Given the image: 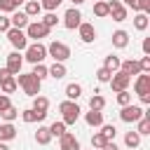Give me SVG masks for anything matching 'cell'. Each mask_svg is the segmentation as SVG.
<instances>
[{
  "mask_svg": "<svg viewBox=\"0 0 150 150\" xmlns=\"http://www.w3.org/2000/svg\"><path fill=\"white\" fill-rule=\"evenodd\" d=\"M16 84H19L28 96H38V94H40V84H42V82H40L33 73H19V75H16Z\"/></svg>",
  "mask_w": 150,
  "mask_h": 150,
  "instance_id": "6da1fadb",
  "label": "cell"
},
{
  "mask_svg": "<svg viewBox=\"0 0 150 150\" xmlns=\"http://www.w3.org/2000/svg\"><path fill=\"white\" fill-rule=\"evenodd\" d=\"M134 91L138 94L141 103H150V75L148 73H138L136 75V82H134Z\"/></svg>",
  "mask_w": 150,
  "mask_h": 150,
  "instance_id": "7a4b0ae2",
  "label": "cell"
},
{
  "mask_svg": "<svg viewBox=\"0 0 150 150\" xmlns=\"http://www.w3.org/2000/svg\"><path fill=\"white\" fill-rule=\"evenodd\" d=\"M59 110H61V115H63V120H61V122H63L66 127H68V124H75V122H77V117H80V112H82V110H80V105H77L75 101H68V98H66L63 103H59Z\"/></svg>",
  "mask_w": 150,
  "mask_h": 150,
  "instance_id": "3957f363",
  "label": "cell"
},
{
  "mask_svg": "<svg viewBox=\"0 0 150 150\" xmlns=\"http://www.w3.org/2000/svg\"><path fill=\"white\" fill-rule=\"evenodd\" d=\"M47 56H52L54 61H68L70 59V47L66 45V42H59V40H54V42H49V47H47Z\"/></svg>",
  "mask_w": 150,
  "mask_h": 150,
  "instance_id": "277c9868",
  "label": "cell"
},
{
  "mask_svg": "<svg viewBox=\"0 0 150 150\" xmlns=\"http://www.w3.org/2000/svg\"><path fill=\"white\" fill-rule=\"evenodd\" d=\"M26 38H30V40H35V42H40L42 38H47L49 35V28L42 23V21H28V26H26Z\"/></svg>",
  "mask_w": 150,
  "mask_h": 150,
  "instance_id": "5b68a950",
  "label": "cell"
},
{
  "mask_svg": "<svg viewBox=\"0 0 150 150\" xmlns=\"http://www.w3.org/2000/svg\"><path fill=\"white\" fill-rule=\"evenodd\" d=\"M23 59L30 61V63H42V61L47 59V47L40 45V42H33V45L26 47V56H23Z\"/></svg>",
  "mask_w": 150,
  "mask_h": 150,
  "instance_id": "8992f818",
  "label": "cell"
},
{
  "mask_svg": "<svg viewBox=\"0 0 150 150\" xmlns=\"http://www.w3.org/2000/svg\"><path fill=\"white\" fill-rule=\"evenodd\" d=\"M141 117H143V108H141V105L129 103V105H122V110H120V120H122V122H127V124L138 122Z\"/></svg>",
  "mask_w": 150,
  "mask_h": 150,
  "instance_id": "52a82bcc",
  "label": "cell"
},
{
  "mask_svg": "<svg viewBox=\"0 0 150 150\" xmlns=\"http://www.w3.org/2000/svg\"><path fill=\"white\" fill-rule=\"evenodd\" d=\"M7 40L12 42V47H14L16 52H21V49L28 47V38H26V33H23L21 28H9V30H7Z\"/></svg>",
  "mask_w": 150,
  "mask_h": 150,
  "instance_id": "ba28073f",
  "label": "cell"
},
{
  "mask_svg": "<svg viewBox=\"0 0 150 150\" xmlns=\"http://www.w3.org/2000/svg\"><path fill=\"white\" fill-rule=\"evenodd\" d=\"M108 16H112V21H124L127 16H129V12H127V7L120 2V0H110L108 2Z\"/></svg>",
  "mask_w": 150,
  "mask_h": 150,
  "instance_id": "9c48e42d",
  "label": "cell"
},
{
  "mask_svg": "<svg viewBox=\"0 0 150 150\" xmlns=\"http://www.w3.org/2000/svg\"><path fill=\"white\" fill-rule=\"evenodd\" d=\"M129 84H131V77H129L127 73H122V70H115V73H112V77H110V87H112V91L129 89Z\"/></svg>",
  "mask_w": 150,
  "mask_h": 150,
  "instance_id": "30bf717a",
  "label": "cell"
},
{
  "mask_svg": "<svg viewBox=\"0 0 150 150\" xmlns=\"http://www.w3.org/2000/svg\"><path fill=\"white\" fill-rule=\"evenodd\" d=\"M80 23H82V14H80V9H77V7H70V9L63 14V26H66L68 30H75Z\"/></svg>",
  "mask_w": 150,
  "mask_h": 150,
  "instance_id": "8fae6325",
  "label": "cell"
},
{
  "mask_svg": "<svg viewBox=\"0 0 150 150\" xmlns=\"http://www.w3.org/2000/svg\"><path fill=\"white\" fill-rule=\"evenodd\" d=\"M59 150H80V141L75 138V134L63 131L59 136Z\"/></svg>",
  "mask_w": 150,
  "mask_h": 150,
  "instance_id": "7c38bea8",
  "label": "cell"
},
{
  "mask_svg": "<svg viewBox=\"0 0 150 150\" xmlns=\"http://www.w3.org/2000/svg\"><path fill=\"white\" fill-rule=\"evenodd\" d=\"M21 66H23V56H19V52H12V54H7V70L12 73V75H19L21 73Z\"/></svg>",
  "mask_w": 150,
  "mask_h": 150,
  "instance_id": "4fadbf2b",
  "label": "cell"
},
{
  "mask_svg": "<svg viewBox=\"0 0 150 150\" xmlns=\"http://www.w3.org/2000/svg\"><path fill=\"white\" fill-rule=\"evenodd\" d=\"M77 33H80V40H82V42H94V38H96L94 23H87V21H82V23L77 26Z\"/></svg>",
  "mask_w": 150,
  "mask_h": 150,
  "instance_id": "5bb4252c",
  "label": "cell"
},
{
  "mask_svg": "<svg viewBox=\"0 0 150 150\" xmlns=\"http://www.w3.org/2000/svg\"><path fill=\"white\" fill-rule=\"evenodd\" d=\"M120 70H122V73H127L129 77H134V75H138V73H141V66H138V61H136V59H127V61H120Z\"/></svg>",
  "mask_w": 150,
  "mask_h": 150,
  "instance_id": "9a60e30c",
  "label": "cell"
},
{
  "mask_svg": "<svg viewBox=\"0 0 150 150\" xmlns=\"http://www.w3.org/2000/svg\"><path fill=\"white\" fill-rule=\"evenodd\" d=\"M9 23H12V28H26L28 26V14L26 12H12V16H9Z\"/></svg>",
  "mask_w": 150,
  "mask_h": 150,
  "instance_id": "2e32d148",
  "label": "cell"
},
{
  "mask_svg": "<svg viewBox=\"0 0 150 150\" xmlns=\"http://www.w3.org/2000/svg\"><path fill=\"white\" fill-rule=\"evenodd\" d=\"M33 110L47 117V110H49V98H47V96H40V94H38V96H33Z\"/></svg>",
  "mask_w": 150,
  "mask_h": 150,
  "instance_id": "e0dca14e",
  "label": "cell"
},
{
  "mask_svg": "<svg viewBox=\"0 0 150 150\" xmlns=\"http://www.w3.org/2000/svg\"><path fill=\"white\" fill-rule=\"evenodd\" d=\"M129 45V33L127 30H115L112 33V47L115 49H124Z\"/></svg>",
  "mask_w": 150,
  "mask_h": 150,
  "instance_id": "ac0fdd59",
  "label": "cell"
},
{
  "mask_svg": "<svg viewBox=\"0 0 150 150\" xmlns=\"http://www.w3.org/2000/svg\"><path fill=\"white\" fill-rule=\"evenodd\" d=\"M66 73H68V70H66V66H63L61 61H54V63L47 68V75H49V77H54V80H61V77H66Z\"/></svg>",
  "mask_w": 150,
  "mask_h": 150,
  "instance_id": "d6986e66",
  "label": "cell"
},
{
  "mask_svg": "<svg viewBox=\"0 0 150 150\" xmlns=\"http://www.w3.org/2000/svg\"><path fill=\"white\" fill-rule=\"evenodd\" d=\"M16 138V129H14V124L12 122H5V124H0V141H14Z\"/></svg>",
  "mask_w": 150,
  "mask_h": 150,
  "instance_id": "ffe728a7",
  "label": "cell"
},
{
  "mask_svg": "<svg viewBox=\"0 0 150 150\" xmlns=\"http://www.w3.org/2000/svg\"><path fill=\"white\" fill-rule=\"evenodd\" d=\"M16 87H19V84H16V75H7L5 80H0V89H2V94H12Z\"/></svg>",
  "mask_w": 150,
  "mask_h": 150,
  "instance_id": "44dd1931",
  "label": "cell"
},
{
  "mask_svg": "<svg viewBox=\"0 0 150 150\" xmlns=\"http://www.w3.org/2000/svg\"><path fill=\"white\" fill-rule=\"evenodd\" d=\"M84 120H87L89 127H101V124H103V112H101V110H89V112L84 115Z\"/></svg>",
  "mask_w": 150,
  "mask_h": 150,
  "instance_id": "7402d4cb",
  "label": "cell"
},
{
  "mask_svg": "<svg viewBox=\"0 0 150 150\" xmlns=\"http://www.w3.org/2000/svg\"><path fill=\"white\" fill-rule=\"evenodd\" d=\"M23 12L28 14V19H30V16H40V12H42V5H40L38 0H26V7H23Z\"/></svg>",
  "mask_w": 150,
  "mask_h": 150,
  "instance_id": "603a6c76",
  "label": "cell"
},
{
  "mask_svg": "<svg viewBox=\"0 0 150 150\" xmlns=\"http://www.w3.org/2000/svg\"><path fill=\"white\" fill-rule=\"evenodd\" d=\"M21 120H23L26 124H33V122L45 120V115H40V112H35L33 108H28V110H21Z\"/></svg>",
  "mask_w": 150,
  "mask_h": 150,
  "instance_id": "cb8c5ba5",
  "label": "cell"
},
{
  "mask_svg": "<svg viewBox=\"0 0 150 150\" xmlns=\"http://www.w3.org/2000/svg\"><path fill=\"white\" fill-rule=\"evenodd\" d=\"M80 94H82V87H80L77 82H70V84L66 87V98H68V101H77Z\"/></svg>",
  "mask_w": 150,
  "mask_h": 150,
  "instance_id": "d4e9b609",
  "label": "cell"
},
{
  "mask_svg": "<svg viewBox=\"0 0 150 150\" xmlns=\"http://www.w3.org/2000/svg\"><path fill=\"white\" fill-rule=\"evenodd\" d=\"M35 141H38L40 145H47V143L52 141V134H49V127H38V131H35Z\"/></svg>",
  "mask_w": 150,
  "mask_h": 150,
  "instance_id": "484cf974",
  "label": "cell"
},
{
  "mask_svg": "<svg viewBox=\"0 0 150 150\" xmlns=\"http://www.w3.org/2000/svg\"><path fill=\"white\" fill-rule=\"evenodd\" d=\"M148 23H150V19H148L145 12H138V14L134 16V28H136V30H145Z\"/></svg>",
  "mask_w": 150,
  "mask_h": 150,
  "instance_id": "4316f807",
  "label": "cell"
},
{
  "mask_svg": "<svg viewBox=\"0 0 150 150\" xmlns=\"http://www.w3.org/2000/svg\"><path fill=\"white\" fill-rule=\"evenodd\" d=\"M143 112H145V110H143ZM136 124H138V129H136L138 136H148V134H150V117H148V115H143Z\"/></svg>",
  "mask_w": 150,
  "mask_h": 150,
  "instance_id": "83f0119b",
  "label": "cell"
},
{
  "mask_svg": "<svg viewBox=\"0 0 150 150\" xmlns=\"http://www.w3.org/2000/svg\"><path fill=\"white\" fill-rule=\"evenodd\" d=\"M103 108H105V98L101 94H94L89 98V110H103Z\"/></svg>",
  "mask_w": 150,
  "mask_h": 150,
  "instance_id": "f1b7e54d",
  "label": "cell"
},
{
  "mask_svg": "<svg viewBox=\"0 0 150 150\" xmlns=\"http://www.w3.org/2000/svg\"><path fill=\"white\" fill-rule=\"evenodd\" d=\"M0 117H2L5 122H12V120H16V117H19V108H14V105H7L5 110H0Z\"/></svg>",
  "mask_w": 150,
  "mask_h": 150,
  "instance_id": "f546056e",
  "label": "cell"
},
{
  "mask_svg": "<svg viewBox=\"0 0 150 150\" xmlns=\"http://www.w3.org/2000/svg\"><path fill=\"white\" fill-rule=\"evenodd\" d=\"M124 143H127V148H138L141 145V136L136 131H127L124 134Z\"/></svg>",
  "mask_w": 150,
  "mask_h": 150,
  "instance_id": "4dcf8cb0",
  "label": "cell"
},
{
  "mask_svg": "<svg viewBox=\"0 0 150 150\" xmlns=\"http://www.w3.org/2000/svg\"><path fill=\"white\" fill-rule=\"evenodd\" d=\"M103 68H108L110 73H115V70H120V56H115V54H110V56H105V63H103Z\"/></svg>",
  "mask_w": 150,
  "mask_h": 150,
  "instance_id": "1f68e13d",
  "label": "cell"
},
{
  "mask_svg": "<svg viewBox=\"0 0 150 150\" xmlns=\"http://www.w3.org/2000/svg\"><path fill=\"white\" fill-rule=\"evenodd\" d=\"M16 2L14 0H0V14H12V12H16Z\"/></svg>",
  "mask_w": 150,
  "mask_h": 150,
  "instance_id": "d6a6232c",
  "label": "cell"
},
{
  "mask_svg": "<svg viewBox=\"0 0 150 150\" xmlns=\"http://www.w3.org/2000/svg\"><path fill=\"white\" fill-rule=\"evenodd\" d=\"M94 14L96 16H108V2L105 0H98V2H94Z\"/></svg>",
  "mask_w": 150,
  "mask_h": 150,
  "instance_id": "836d02e7",
  "label": "cell"
},
{
  "mask_svg": "<svg viewBox=\"0 0 150 150\" xmlns=\"http://www.w3.org/2000/svg\"><path fill=\"white\" fill-rule=\"evenodd\" d=\"M33 75H35L40 82H42L45 77H49V75H47V66H45V63H33Z\"/></svg>",
  "mask_w": 150,
  "mask_h": 150,
  "instance_id": "e575fe53",
  "label": "cell"
},
{
  "mask_svg": "<svg viewBox=\"0 0 150 150\" xmlns=\"http://www.w3.org/2000/svg\"><path fill=\"white\" fill-rule=\"evenodd\" d=\"M101 134L105 136V141H115V134H117V129H115L112 124H101Z\"/></svg>",
  "mask_w": 150,
  "mask_h": 150,
  "instance_id": "d590c367",
  "label": "cell"
},
{
  "mask_svg": "<svg viewBox=\"0 0 150 150\" xmlns=\"http://www.w3.org/2000/svg\"><path fill=\"white\" fill-rule=\"evenodd\" d=\"M40 21H42V23H45L47 28H54V26L59 23V19H56V14H54V12H47V14H45V16L40 19Z\"/></svg>",
  "mask_w": 150,
  "mask_h": 150,
  "instance_id": "8d00e7d4",
  "label": "cell"
},
{
  "mask_svg": "<svg viewBox=\"0 0 150 150\" xmlns=\"http://www.w3.org/2000/svg\"><path fill=\"white\" fill-rule=\"evenodd\" d=\"M110 77H112V73H110L108 68L101 66V68L96 70V80H98V82H110Z\"/></svg>",
  "mask_w": 150,
  "mask_h": 150,
  "instance_id": "74e56055",
  "label": "cell"
},
{
  "mask_svg": "<svg viewBox=\"0 0 150 150\" xmlns=\"http://www.w3.org/2000/svg\"><path fill=\"white\" fill-rule=\"evenodd\" d=\"M115 94H117V103H120V105H129V103H131V94H129L127 89L115 91Z\"/></svg>",
  "mask_w": 150,
  "mask_h": 150,
  "instance_id": "f35d334b",
  "label": "cell"
},
{
  "mask_svg": "<svg viewBox=\"0 0 150 150\" xmlns=\"http://www.w3.org/2000/svg\"><path fill=\"white\" fill-rule=\"evenodd\" d=\"M63 131H66V124H63V122H52V124H49V134H52V136H61Z\"/></svg>",
  "mask_w": 150,
  "mask_h": 150,
  "instance_id": "ab89813d",
  "label": "cell"
},
{
  "mask_svg": "<svg viewBox=\"0 0 150 150\" xmlns=\"http://www.w3.org/2000/svg\"><path fill=\"white\" fill-rule=\"evenodd\" d=\"M103 145H105V136H103L101 131H98V134H94V136H91V148H96V150H101Z\"/></svg>",
  "mask_w": 150,
  "mask_h": 150,
  "instance_id": "60d3db41",
  "label": "cell"
},
{
  "mask_svg": "<svg viewBox=\"0 0 150 150\" xmlns=\"http://www.w3.org/2000/svg\"><path fill=\"white\" fill-rule=\"evenodd\" d=\"M61 2H63V0H42L40 5H42V9H47V12H54V9H56Z\"/></svg>",
  "mask_w": 150,
  "mask_h": 150,
  "instance_id": "b9f144b4",
  "label": "cell"
},
{
  "mask_svg": "<svg viewBox=\"0 0 150 150\" xmlns=\"http://www.w3.org/2000/svg\"><path fill=\"white\" fill-rule=\"evenodd\" d=\"M138 66H141V73H150V54H145V56L138 61Z\"/></svg>",
  "mask_w": 150,
  "mask_h": 150,
  "instance_id": "7bdbcfd3",
  "label": "cell"
},
{
  "mask_svg": "<svg viewBox=\"0 0 150 150\" xmlns=\"http://www.w3.org/2000/svg\"><path fill=\"white\" fill-rule=\"evenodd\" d=\"M136 9H138V12L150 14V0H136Z\"/></svg>",
  "mask_w": 150,
  "mask_h": 150,
  "instance_id": "ee69618b",
  "label": "cell"
},
{
  "mask_svg": "<svg viewBox=\"0 0 150 150\" xmlns=\"http://www.w3.org/2000/svg\"><path fill=\"white\" fill-rule=\"evenodd\" d=\"M9 28H12V23H9V16L0 14V33H7Z\"/></svg>",
  "mask_w": 150,
  "mask_h": 150,
  "instance_id": "f6af8a7d",
  "label": "cell"
},
{
  "mask_svg": "<svg viewBox=\"0 0 150 150\" xmlns=\"http://www.w3.org/2000/svg\"><path fill=\"white\" fill-rule=\"evenodd\" d=\"M7 105H12V103H9V96H7V94H0V110H5Z\"/></svg>",
  "mask_w": 150,
  "mask_h": 150,
  "instance_id": "bcb514c9",
  "label": "cell"
},
{
  "mask_svg": "<svg viewBox=\"0 0 150 150\" xmlns=\"http://www.w3.org/2000/svg\"><path fill=\"white\" fill-rule=\"evenodd\" d=\"M143 54H150V38H143Z\"/></svg>",
  "mask_w": 150,
  "mask_h": 150,
  "instance_id": "7dc6e473",
  "label": "cell"
},
{
  "mask_svg": "<svg viewBox=\"0 0 150 150\" xmlns=\"http://www.w3.org/2000/svg\"><path fill=\"white\" fill-rule=\"evenodd\" d=\"M101 150H120V148L115 145V141H105V145H103Z\"/></svg>",
  "mask_w": 150,
  "mask_h": 150,
  "instance_id": "c3c4849f",
  "label": "cell"
},
{
  "mask_svg": "<svg viewBox=\"0 0 150 150\" xmlns=\"http://www.w3.org/2000/svg\"><path fill=\"white\" fill-rule=\"evenodd\" d=\"M120 2H122L124 7H131V9H136V0H120ZM136 12H138V9H136Z\"/></svg>",
  "mask_w": 150,
  "mask_h": 150,
  "instance_id": "681fc988",
  "label": "cell"
},
{
  "mask_svg": "<svg viewBox=\"0 0 150 150\" xmlns=\"http://www.w3.org/2000/svg\"><path fill=\"white\" fill-rule=\"evenodd\" d=\"M7 75H12V73H9V70H7V68H0V80H5V77H7Z\"/></svg>",
  "mask_w": 150,
  "mask_h": 150,
  "instance_id": "f907efd6",
  "label": "cell"
},
{
  "mask_svg": "<svg viewBox=\"0 0 150 150\" xmlns=\"http://www.w3.org/2000/svg\"><path fill=\"white\" fill-rule=\"evenodd\" d=\"M0 150H9V148H7V143H5V141H0Z\"/></svg>",
  "mask_w": 150,
  "mask_h": 150,
  "instance_id": "816d5d0a",
  "label": "cell"
},
{
  "mask_svg": "<svg viewBox=\"0 0 150 150\" xmlns=\"http://www.w3.org/2000/svg\"><path fill=\"white\" fill-rule=\"evenodd\" d=\"M82 2H84V0H73V5H75V7H77V5H82Z\"/></svg>",
  "mask_w": 150,
  "mask_h": 150,
  "instance_id": "f5cc1de1",
  "label": "cell"
},
{
  "mask_svg": "<svg viewBox=\"0 0 150 150\" xmlns=\"http://www.w3.org/2000/svg\"><path fill=\"white\" fill-rule=\"evenodd\" d=\"M14 2H16V5H21V2H23V0H14Z\"/></svg>",
  "mask_w": 150,
  "mask_h": 150,
  "instance_id": "db71d44e",
  "label": "cell"
},
{
  "mask_svg": "<svg viewBox=\"0 0 150 150\" xmlns=\"http://www.w3.org/2000/svg\"><path fill=\"white\" fill-rule=\"evenodd\" d=\"M129 150H136V148H129Z\"/></svg>",
  "mask_w": 150,
  "mask_h": 150,
  "instance_id": "11a10c76",
  "label": "cell"
},
{
  "mask_svg": "<svg viewBox=\"0 0 150 150\" xmlns=\"http://www.w3.org/2000/svg\"><path fill=\"white\" fill-rule=\"evenodd\" d=\"M91 150H96V148H91Z\"/></svg>",
  "mask_w": 150,
  "mask_h": 150,
  "instance_id": "9f6ffc18",
  "label": "cell"
}]
</instances>
